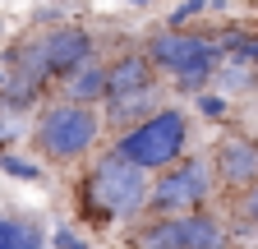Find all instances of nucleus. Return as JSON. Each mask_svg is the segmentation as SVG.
I'll use <instances>...</instances> for the list:
<instances>
[{"label": "nucleus", "mask_w": 258, "mask_h": 249, "mask_svg": "<svg viewBox=\"0 0 258 249\" xmlns=\"http://www.w3.org/2000/svg\"><path fill=\"white\" fill-rule=\"evenodd\" d=\"M124 5H129V10H152L157 0H124Z\"/></svg>", "instance_id": "24"}, {"label": "nucleus", "mask_w": 258, "mask_h": 249, "mask_svg": "<svg viewBox=\"0 0 258 249\" xmlns=\"http://www.w3.org/2000/svg\"><path fill=\"white\" fill-rule=\"evenodd\" d=\"M51 244H55V249H88V240H83L74 226H64V222L51 231Z\"/></svg>", "instance_id": "23"}, {"label": "nucleus", "mask_w": 258, "mask_h": 249, "mask_svg": "<svg viewBox=\"0 0 258 249\" xmlns=\"http://www.w3.org/2000/svg\"><path fill=\"white\" fill-rule=\"evenodd\" d=\"M106 60H88L83 70H74L70 79L60 83V97H70V102H83V106H102L106 102Z\"/></svg>", "instance_id": "12"}, {"label": "nucleus", "mask_w": 258, "mask_h": 249, "mask_svg": "<svg viewBox=\"0 0 258 249\" xmlns=\"http://www.w3.org/2000/svg\"><path fill=\"white\" fill-rule=\"evenodd\" d=\"M148 194H152L148 171L111 148L102 157H92L88 175L79 180V212L88 222H97V226L134 222V217L148 212Z\"/></svg>", "instance_id": "1"}, {"label": "nucleus", "mask_w": 258, "mask_h": 249, "mask_svg": "<svg viewBox=\"0 0 258 249\" xmlns=\"http://www.w3.org/2000/svg\"><path fill=\"white\" fill-rule=\"evenodd\" d=\"M212 88H221L226 97H253L258 92V65H244V60L226 55L217 65V74H212Z\"/></svg>", "instance_id": "15"}, {"label": "nucleus", "mask_w": 258, "mask_h": 249, "mask_svg": "<svg viewBox=\"0 0 258 249\" xmlns=\"http://www.w3.org/2000/svg\"><path fill=\"white\" fill-rule=\"evenodd\" d=\"M102 106H83V102H46L37 111V125H32V148H37V157L51 162V166H74L83 162L88 152H97L102 143Z\"/></svg>", "instance_id": "2"}, {"label": "nucleus", "mask_w": 258, "mask_h": 249, "mask_svg": "<svg viewBox=\"0 0 258 249\" xmlns=\"http://www.w3.org/2000/svg\"><path fill=\"white\" fill-rule=\"evenodd\" d=\"M0 249H46V231L37 222L0 217Z\"/></svg>", "instance_id": "17"}, {"label": "nucleus", "mask_w": 258, "mask_h": 249, "mask_svg": "<svg viewBox=\"0 0 258 249\" xmlns=\"http://www.w3.org/2000/svg\"><path fill=\"white\" fill-rule=\"evenodd\" d=\"M0 60H5V70L14 79H32V83H55L51 79V65H46V33L42 28H32V33H23L19 42H10L5 51H0Z\"/></svg>", "instance_id": "9"}, {"label": "nucleus", "mask_w": 258, "mask_h": 249, "mask_svg": "<svg viewBox=\"0 0 258 249\" xmlns=\"http://www.w3.org/2000/svg\"><path fill=\"white\" fill-rule=\"evenodd\" d=\"M231 226L221 222L212 208H194L180 217V244L184 249H231Z\"/></svg>", "instance_id": "11"}, {"label": "nucleus", "mask_w": 258, "mask_h": 249, "mask_svg": "<svg viewBox=\"0 0 258 249\" xmlns=\"http://www.w3.org/2000/svg\"><path fill=\"white\" fill-rule=\"evenodd\" d=\"M208 14V0H175V10L166 14V28H189Z\"/></svg>", "instance_id": "22"}, {"label": "nucleus", "mask_w": 258, "mask_h": 249, "mask_svg": "<svg viewBox=\"0 0 258 249\" xmlns=\"http://www.w3.org/2000/svg\"><path fill=\"white\" fill-rule=\"evenodd\" d=\"M42 83H32V79H5L0 83V111H10V115H28V111H42L37 102H42Z\"/></svg>", "instance_id": "16"}, {"label": "nucleus", "mask_w": 258, "mask_h": 249, "mask_svg": "<svg viewBox=\"0 0 258 249\" xmlns=\"http://www.w3.org/2000/svg\"><path fill=\"white\" fill-rule=\"evenodd\" d=\"M221 60H226V55H221V46L212 42L203 55H194L189 65H180V70L171 74V88L180 92V97H199V92H208V88H212V74H217Z\"/></svg>", "instance_id": "13"}, {"label": "nucleus", "mask_w": 258, "mask_h": 249, "mask_svg": "<svg viewBox=\"0 0 258 249\" xmlns=\"http://www.w3.org/2000/svg\"><path fill=\"white\" fill-rule=\"evenodd\" d=\"M124 249H184L180 244V217H143V222L129 231Z\"/></svg>", "instance_id": "14"}, {"label": "nucleus", "mask_w": 258, "mask_h": 249, "mask_svg": "<svg viewBox=\"0 0 258 249\" xmlns=\"http://www.w3.org/2000/svg\"><path fill=\"white\" fill-rule=\"evenodd\" d=\"M208 162L217 171V184L221 190H249V184L258 180V139L249 130H221L212 152H208Z\"/></svg>", "instance_id": "5"}, {"label": "nucleus", "mask_w": 258, "mask_h": 249, "mask_svg": "<svg viewBox=\"0 0 258 249\" xmlns=\"http://www.w3.org/2000/svg\"><path fill=\"white\" fill-rule=\"evenodd\" d=\"M152 111H161V83L134 88V92H111V97L102 102V120H106V130H115V134L143 125Z\"/></svg>", "instance_id": "8"}, {"label": "nucleus", "mask_w": 258, "mask_h": 249, "mask_svg": "<svg viewBox=\"0 0 258 249\" xmlns=\"http://www.w3.org/2000/svg\"><path fill=\"white\" fill-rule=\"evenodd\" d=\"M217 42V33H189V28H161L143 42V51L152 55V65L161 74H175L180 65H189L194 55H203L208 46Z\"/></svg>", "instance_id": "7"}, {"label": "nucleus", "mask_w": 258, "mask_h": 249, "mask_svg": "<svg viewBox=\"0 0 258 249\" xmlns=\"http://www.w3.org/2000/svg\"><path fill=\"white\" fill-rule=\"evenodd\" d=\"M217 199V171L208 157L184 152L180 162H171L166 171L152 175V194H148V212L152 217H184L194 208H208Z\"/></svg>", "instance_id": "4"}, {"label": "nucleus", "mask_w": 258, "mask_h": 249, "mask_svg": "<svg viewBox=\"0 0 258 249\" xmlns=\"http://www.w3.org/2000/svg\"><path fill=\"white\" fill-rule=\"evenodd\" d=\"M194 111H199V120H208V125H226L231 120V97H226L221 88H208V92L194 97Z\"/></svg>", "instance_id": "20"}, {"label": "nucleus", "mask_w": 258, "mask_h": 249, "mask_svg": "<svg viewBox=\"0 0 258 249\" xmlns=\"http://www.w3.org/2000/svg\"><path fill=\"white\" fill-rule=\"evenodd\" d=\"M217 46H221V55H231V60L258 65V33H253V28H217Z\"/></svg>", "instance_id": "18"}, {"label": "nucleus", "mask_w": 258, "mask_h": 249, "mask_svg": "<svg viewBox=\"0 0 258 249\" xmlns=\"http://www.w3.org/2000/svg\"><path fill=\"white\" fill-rule=\"evenodd\" d=\"M235 235H258V180L249 184V190H240V203H235Z\"/></svg>", "instance_id": "21"}, {"label": "nucleus", "mask_w": 258, "mask_h": 249, "mask_svg": "<svg viewBox=\"0 0 258 249\" xmlns=\"http://www.w3.org/2000/svg\"><path fill=\"white\" fill-rule=\"evenodd\" d=\"M5 79H10V70H5V60H0V83H5Z\"/></svg>", "instance_id": "25"}, {"label": "nucleus", "mask_w": 258, "mask_h": 249, "mask_svg": "<svg viewBox=\"0 0 258 249\" xmlns=\"http://www.w3.org/2000/svg\"><path fill=\"white\" fill-rule=\"evenodd\" d=\"M42 33H46V65H51L55 83H64L74 70H83L88 60H97V37L74 19H64L55 28H42Z\"/></svg>", "instance_id": "6"}, {"label": "nucleus", "mask_w": 258, "mask_h": 249, "mask_svg": "<svg viewBox=\"0 0 258 249\" xmlns=\"http://www.w3.org/2000/svg\"><path fill=\"white\" fill-rule=\"evenodd\" d=\"M106 83H111V92H134V88L161 83V70L152 65L148 51H120L115 60H106ZM111 92H106V97H111Z\"/></svg>", "instance_id": "10"}, {"label": "nucleus", "mask_w": 258, "mask_h": 249, "mask_svg": "<svg viewBox=\"0 0 258 249\" xmlns=\"http://www.w3.org/2000/svg\"><path fill=\"white\" fill-rule=\"evenodd\" d=\"M0 171L5 175H14V180H28V184H42L46 180V162H37V157H23V152H0Z\"/></svg>", "instance_id": "19"}, {"label": "nucleus", "mask_w": 258, "mask_h": 249, "mask_svg": "<svg viewBox=\"0 0 258 249\" xmlns=\"http://www.w3.org/2000/svg\"><path fill=\"white\" fill-rule=\"evenodd\" d=\"M189 134H194L189 115H184L180 106H161V111H152L143 125H134V130H124V134H115L111 148L120 152V157H129L134 166H143L148 175H157V171H166L171 162L184 157Z\"/></svg>", "instance_id": "3"}]
</instances>
